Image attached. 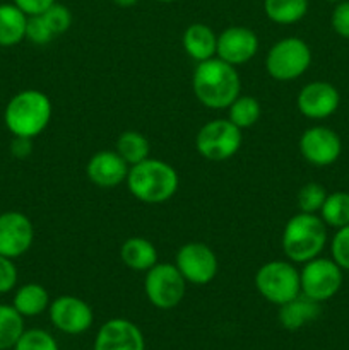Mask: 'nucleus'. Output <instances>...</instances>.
<instances>
[{"label":"nucleus","mask_w":349,"mask_h":350,"mask_svg":"<svg viewBox=\"0 0 349 350\" xmlns=\"http://www.w3.org/2000/svg\"><path fill=\"white\" fill-rule=\"evenodd\" d=\"M194 94L209 109H228L242 94V79L233 65L214 57L198 62L192 77Z\"/></svg>","instance_id":"nucleus-1"},{"label":"nucleus","mask_w":349,"mask_h":350,"mask_svg":"<svg viewBox=\"0 0 349 350\" xmlns=\"http://www.w3.org/2000/svg\"><path fill=\"white\" fill-rule=\"evenodd\" d=\"M53 115L51 99L38 89L16 92L3 109V123L12 137L34 139L47 130Z\"/></svg>","instance_id":"nucleus-2"},{"label":"nucleus","mask_w":349,"mask_h":350,"mask_svg":"<svg viewBox=\"0 0 349 350\" xmlns=\"http://www.w3.org/2000/svg\"><path fill=\"white\" fill-rule=\"evenodd\" d=\"M125 183L137 200L157 205L174 197L180 187V176L166 161L147 157L142 163L130 166Z\"/></svg>","instance_id":"nucleus-3"},{"label":"nucleus","mask_w":349,"mask_h":350,"mask_svg":"<svg viewBox=\"0 0 349 350\" xmlns=\"http://www.w3.org/2000/svg\"><path fill=\"white\" fill-rule=\"evenodd\" d=\"M327 238V226L320 215L298 212L284 226L281 248L289 262L303 265L322 255Z\"/></svg>","instance_id":"nucleus-4"},{"label":"nucleus","mask_w":349,"mask_h":350,"mask_svg":"<svg viewBox=\"0 0 349 350\" xmlns=\"http://www.w3.org/2000/svg\"><path fill=\"white\" fill-rule=\"evenodd\" d=\"M255 289L270 304L283 306L301 294L300 270L289 260H272L257 270Z\"/></svg>","instance_id":"nucleus-5"},{"label":"nucleus","mask_w":349,"mask_h":350,"mask_svg":"<svg viewBox=\"0 0 349 350\" xmlns=\"http://www.w3.org/2000/svg\"><path fill=\"white\" fill-rule=\"evenodd\" d=\"M311 65V48L301 38L287 36L270 46L266 55V70L274 81L293 82Z\"/></svg>","instance_id":"nucleus-6"},{"label":"nucleus","mask_w":349,"mask_h":350,"mask_svg":"<svg viewBox=\"0 0 349 350\" xmlns=\"http://www.w3.org/2000/svg\"><path fill=\"white\" fill-rule=\"evenodd\" d=\"M144 293L147 301L157 310H173L183 301L187 293V280L174 263L157 262L146 272Z\"/></svg>","instance_id":"nucleus-7"},{"label":"nucleus","mask_w":349,"mask_h":350,"mask_svg":"<svg viewBox=\"0 0 349 350\" xmlns=\"http://www.w3.org/2000/svg\"><path fill=\"white\" fill-rule=\"evenodd\" d=\"M243 142L242 130L226 120H211L195 135V149L204 159L222 163L235 156Z\"/></svg>","instance_id":"nucleus-8"},{"label":"nucleus","mask_w":349,"mask_h":350,"mask_svg":"<svg viewBox=\"0 0 349 350\" xmlns=\"http://www.w3.org/2000/svg\"><path fill=\"white\" fill-rule=\"evenodd\" d=\"M344 282V270L332 258L317 256L303 263L300 270L301 294L315 303L331 301L341 291Z\"/></svg>","instance_id":"nucleus-9"},{"label":"nucleus","mask_w":349,"mask_h":350,"mask_svg":"<svg viewBox=\"0 0 349 350\" xmlns=\"http://www.w3.org/2000/svg\"><path fill=\"white\" fill-rule=\"evenodd\" d=\"M174 265L185 277L187 284L194 286H207L216 279L219 270L214 250L201 241L185 243L174 256Z\"/></svg>","instance_id":"nucleus-10"},{"label":"nucleus","mask_w":349,"mask_h":350,"mask_svg":"<svg viewBox=\"0 0 349 350\" xmlns=\"http://www.w3.org/2000/svg\"><path fill=\"white\" fill-rule=\"evenodd\" d=\"M300 154L308 164L327 167L337 163L342 154V140L335 130L325 125H313L300 137Z\"/></svg>","instance_id":"nucleus-11"},{"label":"nucleus","mask_w":349,"mask_h":350,"mask_svg":"<svg viewBox=\"0 0 349 350\" xmlns=\"http://www.w3.org/2000/svg\"><path fill=\"white\" fill-rule=\"evenodd\" d=\"M51 325L65 335H82L92 327L94 313L84 299L77 296H58L48 308Z\"/></svg>","instance_id":"nucleus-12"},{"label":"nucleus","mask_w":349,"mask_h":350,"mask_svg":"<svg viewBox=\"0 0 349 350\" xmlns=\"http://www.w3.org/2000/svg\"><path fill=\"white\" fill-rule=\"evenodd\" d=\"M34 241V228L31 219L19 211L0 214V255L19 258L26 255Z\"/></svg>","instance_id":"nucleus-13"},{"label":"nucleus","mask_w":349,"mask_h":350,"mask_svg":"<svg viewBox=\"0 0 349 350\" xmlns=\"http://www.w3.org/2000/svg\"><path fill=\"white\" fill-rule=\"evenodd\" d=\"M341 106V94L334 84L325 81H311L300 89L296 108L305 118L325 120Z\"/></svg>","instance_id":"nucleus-14"},{"label":"nucleus","mask_w":349,"mask_h":350,"mask_svg":"<svg viewBox=\"0 0 349 350\" xmlns=\"http://www.w3.org/2000/svg\"><path fill=\"white\" fill-rule=\"evenodd\" d=\"M92 350H146V338L133 321L112 318L99 327Z\"/></svg>","instance_id":"nucleus-15"},{"label":"nucleus","mask_w":349,"mask_h":350,"mask_svg":"<svg viewBox=\"0 0 349 350\" xmlns=\"http://www.w3.org/2000/svg\"><path fill=\"white\" fill-rule=\"evenodd\" d=\"M257 51H259V36L250 27L229 26L221 34H218L216 57L233 67L250 62Z\"/></svg>","instance_id":"nucleus-16"},{"label":"nucleus","mask_w":349,"mask_h":350,"mask_svg":"<svg viewBox=\"0 0 349 350\" xmlns=\"http://www.w3.org/2000/svg\"><path fill=\"white\" fill-rule=\"evenodd\" d=\"M130 166L116 150H99L86 166L89 181L99 188H115L125 183Z\"/></svg>","instance_id":"nucleus-17"},{"label":"nucleus","mask_w":349,"mask_h":350,"mask_svg":"<svg viewBox=\"0 0 349 350\" xmlns=\"http://www.w3.org/2000/svg\"><path fill=\"white\" fill-rule=\"evenodd\" d=\"M181 44H183L185 53L198 64V62H205L209 58L216 57V51H218V34L207 24L194 23L183 31Z\"/></svg>","instance_id":"nucleus-18"},{"label":"nucleus","mask_w":349,"mask_h":350,"mask_svg":"<svg viewBox=\"0 0 349 350\" xmlns=\"http://www.w3.org/2000/svg\"><path fill=\"white\" fill-rule=\"evenodd\" d=\"M318 317H320V303H315L303 294L279 306V313H277L281 327L289 332H296L307 327Z\"/></svg>","instance_id":"nucleus-19"},{"label":"nucleus","mask_w":349,"mask_h":350,"mask_svg":"<svg viewBox=\"0 0 349 350\" xmlns=\"http://www.w3.org/2000/svg\"><path fill=\"white\" fill-rule=\"evenodd\" d=\"M120 258L127 269L133 272H144L153 269L157 263V250L149 239L133 236L125 239L120 246Z\"/></svg>","instance_id":"nucleus-20"},{"label":"nucleus","mask_w":349,"mask_h":350,"mask_svg":"<svg viewBox=\"0 0 349 350\" xmlns=\"http://www.w3.org/2000/svg\"><path fill=\"white\" fill-rule=\"evenodd\" d=\"M50 294L41 284L27 282L17 287L12 297V306L23 318H34L50 308Z\"/></svg>","instance_id":"nucleus-21"},{"label":"nucleus","mask_w":349,"mask_h":350,"mask_svg":"<svg viewBox=\"0 0 349 350\" xmlns=\"http://www.w3.org/2000/svg\"><path fill=\"white\" fill-rule=\"evenodd\" d=\"M27 16L16 3H0V46L10 48L26 40Z\"/></svg>","instance_id":"nucleus-22"},{"label":"nucleus","mask_w":349,"mask_h":350,"mask_svg":"<svg viewBox=\"0 0 349 350\" xmlns=\"http://www.w3.org/2000/svg\"><path fill=\"white\" fill-rule=\"evenodd\" d=\"M308 0H263V14L272 23L287 26L296 24L307 16Z\"/></svg>","instance_id":"nucleus-23"},{"label":"nucleus","mask_w":349,"mask_h":350,"mask_svg":"<svg viewBox=\"0 0 349 350\" xmlns=\"http://www.w3.org/2000/svg\"><path fill=\"white\" fill-rule=\"evenodd\" d=\"M115 150L125 159V163L129 164V166H133V164L142 163L144 159L149 157L151 146L149 140H147L140 132L127 130V132L120 133V137L116 139Z\"/></svg>","instance_id":"nucleus-24"},{"label":"nucleus","mask_w":349,"mask_h":350,"mask_svg":"<svg viewBox=\"0 0 349 350\" xmlns=\"http://www.w3.org/2000/svg\"><path fill=\"white\" fill-rule=\"evenodd\" d=\"M318 215L327 228L341 229L349 224V193L348 191H332L327 193Z\"/></svg>","instance_id":"nucleus-25"},{"label":"nucleus","mask_w":349,"mask_h":350,"mask_svg":"<svg viewBox=\"0 0 349 350\" xmlns=\"http://www.w3.org/2000/svg\"><path fill=\"white\" fill-rule=\"evenodd\" d=\"M262 115V108H260L259 99L253 96L240 94L231 105L228 106V120L233 125L238 126L240 130L250 129L255 125Z\"/></svg>","instance_id":"nucleus-26"},{"label":"nucleus","mask_w":349,"mask_h":350,"mask_svg":"<svg viewBox=\"0 0 349 350\" xmlns=\"http://www.w3.org/2000/svg\"><path fill=\"white\" fill-rule=\"evenodd\" d=\"M24 330V318L16 308L12 304H0V350L14 349Z\"/></svg>","instance_id":"nucleus-27"},{"label":"nucleus","mask_w":349,"mask_h":350,"mask_svg":"<svg viewBox=\"0 0 349 350\" xmlns=\"http://www.w3.org/2000/svg\"><path fill=\"white\" fill-rule=\"evenodd\" d=\"M12 350H60V347L50 332L43 328H29L23 332Z\"/></svg>","instance_id":"nucleus-28"},{"label":"nucleus","mask_w":349,"mask_h":350,"mask_svg":"<svg viewBox=\"0 0 349 350\" xmlns=\"http://www.w3.org/2000/svg\"><path fill=\"white\" fill-rule=\"evenodd\" d=\"M325 198H327V190L324 188V185L315 183V181H310V183L303 185L300 188L296 195V204L300 212H307V214H318L324 205Z\"/></svg>","instance_id":"nucleus-29"},{"label":"nucleus","mask_w":349,"mask_h":350,"mask_svg":"<svg viewBox=\"0 0 349 350\" xmlns=\"http://www.w3.org/2000/svg\"><path fill=\"white\" fill-rule=\"evenodd\" d=\"M41 16H43V19L47 21L48 27H50L55 38L64 34L65 31L70 29L72 26V12L68 10V7L62 5V3L58 2H55L53 5H51L50 9L44 10Z\"/></svg>","instance_id":"nucleus-30"},{"label":"nucleus","mask_w":349,"mask_h":350,"mask_svg":"<svg viewBox=\"0 0 349 350\" xmlns=\"http://www.w3.org/2000/svg\"><path fill=\"white\" fill-rule=\"evenodd\" d=\"M331 258L344 272H349V224L335 229L331 241Z\"/></svg>","instance_id":"nucleus-31"},{"label":"nucleus","mask_w":349,"mask_h":350,"mask_svg":"<svg viewBox=\"0 0 349 350\" xmlns=\"http://www.w3.org/2000/svg\"><path fill=\"white\" fill-rule=\"evenodd\" d=\"M26 40L31 41L33 44H48L50 41L55 40L53 33L48 27L47 21L43 19L41 14L38 16H27V26H26Z\"/></svg>","instance_id":"nucleus-32"},{"label":"nucleus","mask_w":349,"mask_h":350,"mask_svg":"<svg viewBox=\"0 0 349 350\" xmlns=\"http://www.w3.org/2000/svg\"><path fill=\"white\" fill-rule=\"evenodd\" d=\"M331 26L337 36L349 40V0L335 3L331 14Z\"/></svg>","instance_id":"nucleus-33"},{"label":"nucleus","mask_w":349,"mask_h":350,"mask_svg":"<svg viewBox=\"0 0 349 350\" xmlns=\"http://www.w3.org/2000/svg\"><path fill=\"white\" fill-rule=\"evenodd\" d=\"M19 272L12 258L0 255V294H9L17 287Z\"/></svg>","instance_id":"nucleus-34"},{"label":"nucleus","mask_w":349,"mask_h":350,"mask_svg":"<svg viewBox=\"0 0 349 350\" xmlns=\"http://www.w3.org/2000/svg\"><path fill=\"white\" fill-rule=\"evenodd\" d=\"M55 2H57V0H12V3H16L26 16H38V14H43L44 10L50 9Z\"/></svg>","instance_id":"nucleus-35"},{"label":"nucleus","mask_w":349,"mask_h":350,"mask_svg":"<svg viewBox=\"0 0 349 350\" xmlns=\"http://www.w3.org/2000/svg\"><path fill=\"white\" fill-rule=\"evenodd\" d=\"M33 152V139H26V137H12L10 142V154L16 159H26L29 154Z\"/></svg>","instance_id":"nucleus-36"},{"label":"nucleus","mask_w":349,"mask_h":350,"mask_svg":"<svg viewBox=\"0 0 349 350\" xmlns=\"http://www.w3.org/2000/svg\"><path fill=\"white\" fill-rule=\"evenodd\" d=\"M137 2H139V0H113V3H115V5L123 7V9H127V7H133Z\"/></svg>","instance_id":"nucleus-37"},{"label":"nucleus","mask_w":349,"mask_h":350,"mask_svg":"<svg viewBox=\"0 0 349 350\" xmlns=\"http://www.w3.org/2000/svg\"><path fill=\"white\" fill-rule=\"evenodd\" d=\"M154 2H159V3H171V2H177V0H154Z\"/></svg>","instance_id":"nucleus-38"},{"label":"nucleus","mask_w":349,"mask_h":350,"mask_svg":"<svg viewBox=\"0 0 349 350\" xmlns=\"http://www.w3.org/2000/svg\"><path fill=\"white\" fill-rule=\"evenodd\" d=\"M325 2H331V3H337V2H342V0H325Z\"/></svg>","instance_id":"nucleus-39"}]
</instances>
